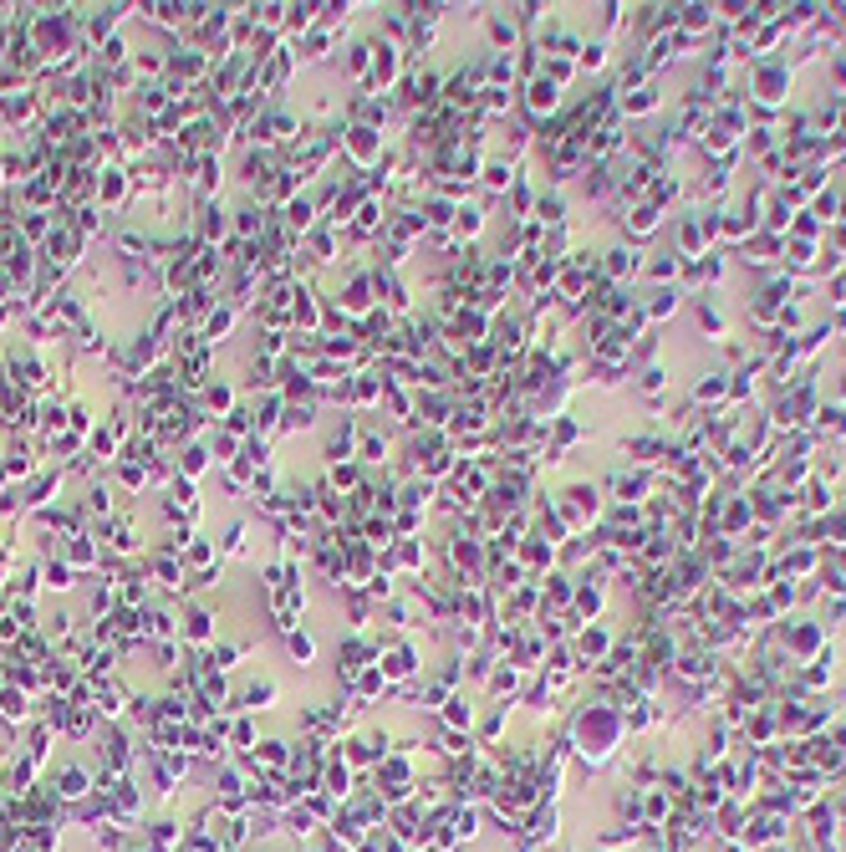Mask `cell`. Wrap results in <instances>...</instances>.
I'll return each mask as SVG.
<instances>
[{"mask_svg":"<svg viewBox=\"0 0 846 852\" xmlns=\"http://www.w3.org/2000/svg\"><path fill=\"white\" fill-rule=\"evenodd\" d=\"M230 741H235V750H251L255 745V720L251 714H240L235 725H230Z\"/></svg>","mask_w":846,"mask_h":852,"instance_id":"obj_25","label":"cell"},{"mask_svg":"<svg viewBox=\"0 0 846 852\" xmlns=\"http://www.w3.org/2000/svg\"><path fill=\"white\" fill-rule=\"evenodd\" d=\"M72 577H77V572L66 567L62 556H51V562H41V587H47V592H72Z\"/></svg>","mask_w":846,"mask_h":852,"instance_id":"obj_16","label":"cell"},{"mask_svg":"<svg viewBox=\"0 0 846 852\" xmlns=\"http://www.w3.org/2000/svg\"><path fill=\"white\" fill-rule=\"evenodd\" d=\"M392 455V439L383 429H362L357 434V465H388Z\"/></svg>","mask_w":846,"mask_h":852,"instance_id":"obj_10","label":"cell"},{"mask_svg":"<svg viewBox=\"0 0 846 852\" xmlns=\"http://www.w3.org/2000/svg\"><path fill=\"white\" fill-rule=\"evenodd\" d=\"M485 31H489L495 47H510V41L520 36V21L516 16H485Z\"/></svg>","mask_w":846,"mask_h":852,"instance_id":"obj_21","label":"cell"},{"mask_svg":"<svg viewBox=\"0 0 846 852\" xmlns=\"http://www.w3.org/2000/svg\"><path fill=\"white\" fill-rule=\"evenodd\" d=\"M342 154H347V169H362V174H373L377 164H383V128L373 123H347L342 133Z\"/></svg>","mask_w":846,"mask_h":852,"instance_id":"obj_1","label":"cell"},{"mask_svg":"<svg viewBox=\"0 0 846 852\" xmlns=\"http://www.w3.org/2000/svg\"><path fill=\"white\" fill-rule=\"evenodd\" d=\"M209 459H215V449H209V444H184V449H179V475H184V480H199L204 470H209Z\"/></svg>","mask_w":846,"mask_h":852,"instance_id":"obj_15","label":"cell"},{"mask_svg":"<svg viewBox=\"0 0 846 852\" xmlns=\"http://www.w3.org/2000/svg\"><path fill=\"white\" fill-rule=\"evenodd\" d=\"M286 648H291V659H296L301 669L316 659V638H312V633H296V628H291V633H286Z\"/></svg>","mask_w":846,"mask_h":852,"instance_id":"obj_23","label":"cell"},{"mask_svg":"<svg viewBox=\"0 0 846 852\" xmlns=\"http://www.w3.org/2000/svg\"><path fill=\"white\" fill-rule=\"evenodd\" d=\"M128 190H133V174H123L118 164H102V169H97V194H93V205L118 209V205L128 200Z\"/></svg>","mask_w":846,"mask_h":852,"instance_id":"obj_3","label":"cell"},{"mask_svg":"<svg viewBox=\"0 0 846 852\" xmlns=\"http://www.w3.org/2000/svg\"><path fill=\"white\" fill-rule=\"evenodd\" d=\"M235 316H240L235 306H230V301H220V306L209 312V322H204V332H199V337H204V342H209V348H220L225 337L235 332Z\"/></svg>","mask_w":846,"mask_h":852,"instance_id":"obj_13","label":"cell"},{"mask_svg":"<svg viewBox=\"0 0 846 852\" xmlns=\"http://www.w3.org/2000/svg\"><path fill=\"white\" fill-rule=\"evenodd\" d=\"M454 235L459 240H480V235H485V209H480V205H459Z\"/></svg>","mask_w":846,"mask_h":852,"instance_id":"obj_20","label":"cell"},{"mask_svg":"<svg viewBox=\"0 0 846 852\" xmlns=\"http://www.w3.org/2000/svg\"><path fill=\"white\" fill-rule=\"evenodd\" d=\"M133 11L158 31H184V5H173V0H148V5H133Z\"/></svg>","mask_w":846,"mask_h":852,"instance_id":"obj_5","label":"cell"},{"mask_svg":"<svg viewBox=\"0 0 846 852\" xmlns=\"http://www.w3.org/2000/svg\"><path fill=\"white\" fill-rule=\"evenodd\" d=\"M357 434H362L357 419L342 413V419L327 429V439H322V459H327V465H347V459H357Z\"/></svg>","mask_w":846,"mask_h":852,"instance_id":"obj_2","label":"cell"},{"mask_svg":"<svg viewBox=\"0 0 846 852\" xmlns=\"http://www.w3.org/2000/svg\"><path fill=\"white\" fill-rule=\"evenodd\" d=\"M199 398H204V413H220V419H230V413L240 409V388L230 378H215Z\"/></svg>","mask_w":846,"mask_h":852,"instance_id":"obj_6","label":"cell"},{"mask_svg":"<svg viewBox=\"0 0 846 852\" xmlns=\"http://www.w3.org/2000/svg\"><path fill=\"white\" fill-rule=\"evenodd\" d=\"M470 720H474V710H470V699H464V695L444 699V725H449V730H464Z\"/></svg>","mask_w":846,"mask_h":852,"instance_id":"obj_22","label":"cell"},{"mask_svg":"<svg viewBox=\"0 0 846 852\" xmlns=\"http://www.w3.org/2000/svg\"><path fill=\"white\" fill-rule=\"evenodd\" d=\"M143 638L154 643H179V617L169 608H143Z\"/></svg>","mask_w":846,"mask_h":852,"instance_id":"obj_7","label":"cell"},{"mask_svg":"<svg viewBox=\"0 0 846 852\" xmlns=\"http://www.w3.org/2000/svg\"><path fill=\"white\" fill-rule=\"evenodd\" d=\"M505 689H516V669H495L489 674V695H505Z\"/></svg>","mask_w":846,"mask_h":852,"instance_id":"obj_28","label":"cell"},{"mask_svg":"<svg viewBox=\"0 0 846 852\" xmlns=\"http://www.w3.org/2000/svg\"><path fill=\"white\" fill-rule=\"evenodd\" d=\"M510 174H516L510 158H489V164H480V184H485V190H510Z\"/></svg>","mask_w":846,"mask_h":852,"instance_id":"obj_19","label":"cell"},{"mask_svg":"<svg viewBox=\"0 0 846 852\" xmlns=\"http://www.w3.org/2000/svg\"><path fill=\"white\" fill-rule=\"evenodd\" d=\"M87 791H93L87 766H62V776H57V796H62V802H82Z\"/></svg>","mask_w":846,"mask_h":852,"instance_id":"obj_14","label":"cell"},{"mask_svg":"<svg viewBox=\"0 0 846 852\" xmlns=\"http://www.w3.org/2000/svg\"><path fill=\"white\" fill-rule=\"evenodd\" d=\"M525 108H531L535 118L556 108V82H551V77H531V87H525Z\"/></svg>","mask_w":846,"mask_h":852,"instance_id":"obj_18","label":"cell"},{"mask_svg":"<svg viewBox=\"0 0 846 852\" xmlns=\"http://www.w3.org/2000/svg\"><path fill=\"white\" fill-rule=\"evenodd\" d=\"M373 57H377V41H367V36L347 47V77L357 82V87H362L367 77H373Z\"/></svg>","mask_w":846,"mask_h":852,"instance_id":"obj_12","label":"cell"},{"mask_svg":"<svg viewBox=\"0 0 846 852\" xmlns=\"http://www.w3.org/2000/svg\"><path fill=\"white\" fill-rule=\"evenodd\" d=\"M179 643H189V648L215 643V613L209 608H189L184 623H179Z\"/></svg>","mask_w":846,"mask_h":852,"instance_id":"obj_4","label":"cell"},{"mask_svg":"<svg viewBox=\"0 0 846 852\" xmlns=\"http://www.w3.org/2000/svg\"><path fill=\"white\" fill-rule=\"evenodd\" d=\"M347 781H352V771H347L342 760H331V766H327V791H331V796H347V791H352Z\"/></svg>","mask_w":846,"mask_h":852,"instance_id":"obj_26","label":"cell"},{"mask_svg":"<svg viewBox=\"0 0 846 852\" xmlns=\"http://www.w3.org/2000/svg\"><path fill=\"white\" fill-rule=\"evenodd\" d=\"M245 531H251V526H245V521H230V526H225V541H220V552H225V556H240V552H245Z\"/></svg>","mask_w":846,"mask_h":852,"instance_id":"obj_24","label":"cell"},{"mask_svg":"<svg viewBox=\"0 0 846 852\" xmlns=\"http://www.w3.org/2000/svg\"><path fill=\"white\" fill-rule=\"evenodd\" d=\"M0 465H5V475H11V480H31V475H41L31 444H11V449H0Z\"/></svg>","mask_w":846,"mask_h":852,"instance_id":"obj_9","label":"cell"},{"mask_svg":"<svg viewBox=\"0 0 846 852\" xmlns=\"http://www.w3.org/2000/svg\"><path fill=\"white\" fill-rule=\"evenodd\" d=\"M312 424H316V398H312V404H286L281 429H276V434H301V429H312Z\"/></svg>","mask_w":846,"mask_h":852,"instance_id":"obj_17","label":"cell"},{"mask_svg":"<svg viewBox=\"0 0 846 852\" xmlns=\"http://www.w3.org/2000/svg\"><path fill=\"white\" fill-rule=\"evenodd\" d=\"M260 760L281 771V766H286V745H281V741H260V756H255V766H260Z\"/></svg>","mask_w":846,"mask_h":852,"instance_id":"obj_27","label":"cell"},{"mask_svg":"<svg viewBox=\"0 0 846 852\" xmlns=\"http://www.w3.org/2000/svg\"><path fill=\"white\" fill-rule=\"evenodd\" d=\"M276 695H281V689H276L270 679H251V684H245V689L230 699V710H270V705H276Z\"/></svg>","mask_w":846,"mask_h":852,"instance_id":"obj_8","label":"cell"},{"mask_svg":"<svg viewBox=\"0 0 846 852\" xmlns=\"http://www.w3.org/2000/svg\"><path fill=\"white\" fill-rule=\"evenodd\" d=\"M0 720L26 725V720H31V695H26V689H16V684H0Z\"/></svg>","mask_w":846,"mask_h":852,"instance_id":"obj_11","label":"cell"}]
</instances>
